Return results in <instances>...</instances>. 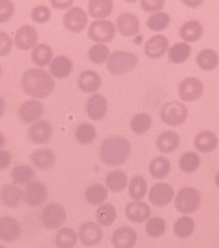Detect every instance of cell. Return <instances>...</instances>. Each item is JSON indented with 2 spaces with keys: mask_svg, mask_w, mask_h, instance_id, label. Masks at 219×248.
<instances>
[{
  "mask_svg": "<svg viewBox=\"0 0 219 248\" xmlns=\"http://www.w3.org/2000/svg\"><path fill=\"white\" fill-rule=\"evenodd\" d=\"M21 86L26 94L30 97L46 99L54 91L55 80L47 70L33 68L23 73Z\"/></svg>",
  "mask_w": 219,
  "mask_h": 248,
  "instance_id": "1",
  "label": "cell"
},
{
  "mask_svg": "<svg viewBox=\"0 0 219 248\" xmlns=\"http://www.w3.org/2000/svg\"><path fill=\"white\" fill-rule=\"evenodd\" d=\"M131 153V144L121 135H113L105 140L99 149V157L110 167H117L128 160Z\"/></svg>",
  "mask_w": 219,
  "mask_h": 248,
  "instance_id": "2",
  "label": "cell"
},
{
  "mask_svg": "<svg viewBox=\"0 0 219 248\" xmlns=\"http://www.w3.org/2000/svg\"><path fill=\"white\" fill-rule=\"evenodd\" d=\"M138 56L131 51H117L110 55L106 68L113 76H124L131 72L138 64Z\"/></svg>",
  "mask_w": 219,
  "mask_h": 248,
  "instance_id": "3",
  "label": "cell"
},
{
  "mask_svg": "<svg viewBox=\"0 0 219 248\" xmlns=\"http://www.w3.org/2000/svg\"><path fill=\"white\" fill-rule=\"evenodd\" d=\"M200 192L194 187L188 186L180 190L175 198V207L182 214H191L196 212L201 205Z\"/></svg>",
  "mask_w": 219,
  "mask_h": 248,
  "instance_id": "4",
  "label": "cell"
},
{
  "mask_svg": "<svg viewBox=\"0 0 219 248\" xmlns=\"http://www.w3.org/2000/svg\"><path fill=\"white\" fill-rule=\"evenodd\" d=\"M188 116V109L187 106L176 100L165 103L160 109L161 120L172 127H176L184 124Z\"/></svg>",
  "mask_w": 219,
  "mask_h": 248,
  "instance_id": "5",
  "label": "cell"
},
{
  "mask_svg": "<svg viewBox=\"0 0 219 248\" xmlns=\"http://www.w3.org/2000/svg\"><path fill=\"white\" fill-rule=\"evenodd\" d=\"M117 33L116 26L109 20H96L88 28V35L97 44L111 42Z\"/></svg>",
  "mask_w": 219,
  "mask_h": 248,
  "instance_id": "6",
  "label": "cell"
},
{
  "mask_svg": "<svg viewBox=\"0 0 219 248\" xmlns=\"http://www.w3.org/2000/svg\"><path fill=\"white\" fill-rule=\"evenodd\" d=\"M66 217L65 209L61 204L55 203L47 205L41 215L43 226L49 230L60 229L65 223Z\"/></svg>",
  "mask_w": 219,
  "mask_h": 248,
  "instance_id": "7",
  "label": "cell"
},
{
  "mask_svg": "<svg viewBox=\"0 0 219 248\" xmlns=\"http://www.w3.org/2000/svg\"><path fill=\"white\" fill-rule=\"evenodd\" d=\"M63 22L68 31L72 33H80L88 25V14L79 6L70 8L63 16Z\"/></svg>",
  "mask_w": 219,
  "mask_h": 248,
  "instance_id": "8",
  "label": "cell"
},
{
  "mask_svg": "<svg viewBox=\"0 0 219 248\" xmlns=\"http://www.w3.org/2000/svg\"><path fill=\"white\" fill-rule=\"evenodd\" d=\"M54 132L52 124L47 120L37 121L28 130V138L35 145H43L51 140Z\"/></svg>",
  "mask_w": 219,
  "mask_h": 248,
  "instance_id": "9",
  "label": "cell"
},
{
  "mask_svg": "<svg viewBox=\"0 0 219 248\" xmlns=\"http://www.w3.org/2000/svg\"><path fill=\"white\" fill-rule=\"evenodd\" d=\"M49 191L44 183L33 181L26 185L23 191V201L30 206H39L47 200Z\"/></svg>",
  "mask_w": 219,
  "mask_h": 248,
  "instance_id": "10",
  "label": "cell"
},
{
  "mask_svg": "<svg viewBox=\"0 0 219 248\" xmlns=\"http://www.w3.org/2000/svg\"><path fill=\"white\" fill-rule=\"evenodd\" d=\"M43 104L36 99H30L22 103L17 110L19 119L26 124H33L44 116Z\"/></svg>",
  "mask_w": 219,
  "mask_h": 248,
  "instance_id": "11",
  "label": "cell"
},
{
  "mask_svg": "<svg viewBox=\"0 0 219 248\" xmlns=\"http://www.w3.org/2000/svg\"><path fill=\"white\" fill-rule=\"evenodd\" d=\"M180 99L185 102H193L200 99L204 92V85L196 77H187L181 81L178 88Z\"/></svg>",
  "mask_w": 219,
  "mask_h": 248,
  "instance_id": "12",
  "label": "cell"
},
{
  "mask_svg": "<svg viewBox=\"0 0 219 248\" xmlns=\"http://www.w3.org/2000/svg\"><path fill=\"white\" fill-rule=\"evenodd\" d=\"M39 40L36 29L31 25L20 27L16 32L13 43L22 51H29L34 47Z\"/></svg>",
  "mask_w": 219,
  "mask_h": 248,
  "instance_id": "13",
  "label": "cell"
},
{
  "mask_svg": "<svg viewBox=\"0 0 219 248\" xmlns=\"http://www.w3.org/2000/svg\"><path fill=\"white\" fill-rule=\"evenodd\" d=\"M22 223L11 217L0 218V240L4 242H14L22 236Z\"/></svg>",
  "mask_w": 219,
  "mask_h": 248,
  "instance_id": "14",
  "label": "cell"
},
{
  "mask_svg": "<svg viewBox=\"0 0 219 248\" xmlns=\"http://www.w3.org/2000/svg\"><path fill=\"white\" fill-rule=\"evenodd\" d=\"M175 190L168 183H159L152 186L149 192V201L155 206H165L172 202Z\"/></svg>",
  "mask_w": 219,
  "mask_h": 248,
  "instance_id": "15",
  "label": "cell"
},
{
  "mask_svg": "<svg viewBox=\"0 0 219 248\" xmlns=\"http://www.w3.org/2000/svg\"><path fill=\"white\" fill-rule=\"evenodd\" d=\"M104 232L101 227L93 222H87L80 227L79 238L86 247H94L102 241Z\"/></svg>",
  "mask_w": 219,
  "mask_h": 248,
  "instance_id": "16",
  "label": "cell"
},
{
  "mask_svg": "<svg viewBox=\"0 0 219 248\" xmlns=\"http://www.w3.org/2000/svg\"><path fill=\"white\" fill-rule=\"evenodd\" d=\"M107 110L108 102L103 95H92L86 103V111L92 120H103L106 117Z\"/></svg>",
  "mask_w": 219,
  "mask_h": 248,
  "instance_id": "17",
  "label": "cell"
},
{
  "mask_svg": "<svg viewBox=\"0 0 219 248\" xmlns=\"http://www.w3.org/2000/svg\"><path fill=\"white\" fill-rule=\"evenodd\" d=\"M169 45L168 39L163 34L154 35L144 46L145 54L151 59H160L168 51Z\"/></svg>",
  "mask_w": 219,
  "mask_h": 248,
  "instance_id": "18",
  "label": "cell"
},
{
  "mask_svg": "<svg viewBox=\"0 0 219 248\" xmlns=\"http://www.w3.org/2000/svg\"><path fill=\"white\" fill-rule=\"evenodd\" d=\"M140 20L135 14L126 12L121 14L117 20L116 30L124 37L135 36L139 33Z\"/></svg>",
  "mask_w": 219,
  "mask_h": 248,
  "instance_id": "19",
  "label": "cell"
},
{
  "mask_svg": "<svg viewBox=\"0 0 219 248\" xmlns=\"http://www.w3.org/2000/svg\"><path fill=\"white\" fill-rule=\"evenodd\" d=\"M125 214L132 223H142L150 218L152 215V210L145 202L133 201L127 204Z\"/></svg>",
  "mask_w": 219,
  "mask_h": 248,
  "instance_id": "20",
  "label": "cell"
},
{
  "mask_svg": "<svg viewBox=\"0 0 219 248\" xmlns=\"http://www.w3.org/2000/svg\"><path fill=\"white\" fill-rule=\"evenodd\" d=\"M23 201V191L19 186L6 184L0 189V201L9 209L18 207Z\"/></svg>",
  "mask_w": 219,
  "mask_h": 248,
  "instance_id": "21",
  "label": "cell"
},
{
  "mask_svg": "<svg viewBox=\"0 0 219 248\" xmlns=\"http://www.w3.org/2000/svg\"><path fill=\"white\" fill-rule=\"evenodd\" d=\"M30 158L33 166L40 170H47L51 169L57 160L56 154L50 148L35 150L30 154Z\"/></svg>",
  "mask_w": 219,
  "mask_h": 248,
  "instance_id": "22",
  "label": "cell"
},
{
  "mask_svg": "<svg viewBox=\"0 0 219 248\" xmlns=\"http://www.w3.org/2000/svg\"><path fill=\"white\" fill-rule=\"evenodd\" d=\"M111 242L115 248H133L137 242V233L129 227H120L115 230Z\"/></svg>",
  "mask_w": 219,
  "mask_h": 248,
  "instance_id": "23",
  "label": "cell"
},
{
  "mask_svg": "<svg viewBox=\"0 0 219 248\" xmlns=\"http://www.w3.org/2000/svg\"><path fill=\"white\" fill-rule=\"evenodd\" d=\"M74 63L65 55H59L52 59L50 63L51 76L57 79H65L73 72Z\"/></svg>",
  "mask_w": 219,
  "mask_h": 248,
  "instance_id": "24",
  "label": "cell"
},
{
  "mask_svg": "<svg viewBox=\"0 0 219 248\" xmlns=\"http://www.w3.org/2000/svg\"><path fill=\"white\" fill-rule=\"evenodd\" d=\"M77 83L85 93H94L101 88L102 79L94 70H85L80 74Z\"/></svg>",
  "mask_w": 219,
  "mask_h": 248,
  "instance_id": "25",
  "label": "cell"
},
{
  "mask_svg": "<svg viewBox=\"0 0 219 248\" xmlns=\"http://www.w3.org/2000/svg\"><path fill=\"white\" fill-rule=\"evenodd\" d=\"M180 136L175 132L167 130L161 133L156 140V147L163 154H172L178 149L180 146Z\"/></svg>",
  "mask_w": 219,
  "mask_h": 248,
  "instance_id": "26",
  "label": "cell"
},
{
  "mask_svg": "<svg viewBox=\"0 0 219 248\" xmlns=\"http://www.w3.org/2000/svg\"><path fill=\"white\" fill-rule=\"evenodd\" d=\"M204 33V29L197 20H190L184 22L180 28L179 34L185 43H194L201 39Z\"/></svg>",
  "mask_w": 219,
  "mask_h": 248,
  "instance_id": "27",
  "label": "cell"
},
{
  "mask_svg": "<svg viewBox=\"0 0 219 248\" xmlns=\"http://www.w3.org/2000/svg\"><path fill=\"white\" fill-rule=\"evenodd\" d=\"M88 14L97 20H106L113 12L114 4L110 0H91L88 2Z\"/></svg>",
  "mask_w": 219,
  "mask_h": 248,
  "instance_id": "28",
  "label": "cell"
},
{
  "mask_svg": "<svg viewBox=\"0 0 219 248\" xmlns=\"http://www.w3.org/2000/svg\"><path fill=\"white\" fill-rule=\"evenodd\" d=\"M194 147L201 154H210L219 145V138L212 131L200 132L194 138Z\"/></svg>",
  "mask_w": 219,
  "mask_h": 248,
  "instance_id": "29",
  "label": "cell"
},
{
  "mask_svg": "<svg viewBox=\"0 0 219 248\" xmlns=\"http://www.w3.org/2000/svg\"><path fill=\"white\" fill-rule=\"evenodd\" d=\"M106 188L112 193H121L128 184V175L121 170L110 172L106 178Z\"/></svg>",
  "mask_w": 219,
  "mask_h": 248,
  "instance_id": "30",
  "label": "cell"
},
{
  "mask_svg": "<svg viewBox=\"0 0 219 248\" xmlns=\"http://www.w3.org/2000/svg\"><path fill=\"white\" fill-rule=\"evenodd\" d=\"M31 59L33 63L41 69L50 65L53 59V51L49 45L38 44L33 48Z\"/></svg>",
  "mask_w": 219,
  "mask_h": 248,
  "instance_id": "31",
  "label": "cell"
},
{
  "mask_svg": "<svg viewBox=\"0 0 219 248\" xmlns=\"http://www.w3.org/2000/svg\"><path fill=\"white\" fill-rule=\"evenodd\" d=\"M35 177V171L28 165H17L12 169L11 178L16 186H26L33 182Z\"/></svg>",
  "mask_w": 219,
  "mask_h": 248,
  "instance_id": "32",
  "label": "cell"
},
{
  "mask_svg": "<svg viewBox=\"0 0 219 248\" xmlns=\"http://www.w3.org/2000/svg\"><path fill=\"white\" fill-rule=\"evenodd\" d=\"M219 55L212 49H204L196 57L197 65L204 71H211L219 65Z\"/></svg>",
  "mask_w": 219,
  "mask_h": 248,
  "instance_id": "33",
  "label": "cell"
},
{
  "mask_svg": "<svg viewBox=\"0 0 219 248\" xmlns=\"http://www.w3.org/2000/svg\"><path fill=\"white\" fill-rule=\"evenodd\" d=\"M109 190L101 184H94L85 192V200L92 205H100L107 200Z\"/></svg>",
  "mask_w": 219,
  "mask_h": 248,
  "instance_id": "34",
  "label": "cell"
},
{
  "mask_svg": "<svg viewBox=\"0 0 219 248\" xmlns=\"http://www.w3.org/2000/svg\"><path fill=\"white\" fill-rule=\"evenodd\" d=\"M171 170V162L164 157H155L149 165L150 174L156 180L166 178L170 174Z\"/></svg>",
  "mask_w": 219,
  "mask_h": 248,
  "instance_id": "35",
  "label": "cell"
},
{
  "mask_svg": "<svg viewBox=\"0 0 219 248\" xmlns=\"http://www.w3.org/2000/svg\"><path fill=\"white\" fill-rule=\"evenodd\" d=\"M192 52V47L185 42H180L173 45L168 50V58L170 61L179 64L185 62Z\"/></svg>",
  "mask_w": 219,
  "mask_h": 248,
  "instance_id": "36",
  "label": "cell"
},
{
  "mask_svg": "<svg viewBox=\"0 0 219 248\" xmlns=\"http://www.w3.org/2000/svg\"><path fill=\"white\" fill-rule=\"evenodd\" d=\"M75 136L80 144L88 146L94 142L96 139L97 130L93 124L83 123L77 126Z\"/></svg>",
  "mask_w": 219,
  "mask_h": 248,
  "instance_id": "37",
  "label": "cell"
},
{
  "mask_svg": "<svg viewBox=\"0 0 219 248\" xmlns=\"http://www.w3.org/2000/svg\"><path fill=\"white\" fill-rule=\"evenodd\" d=\"M147 192V183L146 179L136 175L131 179L128 184V194L134 201H141L146 196Z\"/></svg>",
  "mask_w": 219,
  "mask_h": 248,
  "instance_id": "38",
  "label": "cell"
},
{
  "mask_svg": "<svg viewBox=\"0 0 219 248\" xmlns=\"http://www.w3.org/2000/svg\"><path fill=\"white\" fill-rule=\"evenodd\" d=\"M97 222L103 227L110 226L117 218V211L110 204H101L95 214Z\"/></svg>",
  "mask_w": 219,
  "mask_h": 248,
  "instance_id": "39",
  "label": "cell"
},
{
  "mask_svg": "<svg viewBox=\"0 0 219 248\" xmlns=\"http://www.w3.org/2000/svg\"><path fill=\"white\" fill-rule=\"evenodd\" d=\"M78 235L77 232L70 228H63L56 234L55 241L59 248H73L77 245Z\"/></svg>",
  "mask_w": 219,
  "mask_h": 248,
  "instance_id": "40",
  "label": "cell"
},
{
  "mask_svg": "<svg viewBox=\"0 0 219 248\" xmlns=\"http://www.w3.org/2000/svg\"><path fill=\"white\" fill-rule=\"evenodd\" d=\"M201 165V157L194 152H186L181 156L179 167L186 174L196 171Z\"/></svg>",
  "mask_w": 219,
  "mask_h": 248,
  "instance_id": "41",
  "label": "cell"
},
{
  "mask_svg": "<svg viewBox=\"0 0 219 248\" xmlns=\"http://www.w3.org/2000/svg\"><path fill=\"white\" fill-rule=\"evenodd\" d=\"M152 124H153V120L149 115L141 112V113L136 114L132 118L130 128L135 135H145L146 133L149 131L150 128L152 127Z\"/></svg>",
  "mask_w": 219,
  "mask_h": 248,
  "instance_id": "42",
  "label": "cell"
},
{
  "mask_svg": "<svg viewBox=\"0 0 219 248\" xmlns=\"http://www.w3.org/2000/svg\"><path fill=\"white\" fill-rule=\"evenodd\" d=\"M195 230V223L189 217H182L175 221L174 232L177 237L185 239L192 235Z\"/></svg>",
  "mask_w": 219,
  "mask_h": 248,
  "instance_id": "43",
  "label": "cell"
},
{
  "mask_svg": "<svg viewBox=\"0 0 219 248\" xmlns=\"http://www.w3.org/2000/svg\"><path fill=\"white\" fill-rule=\"evenodd\" d=\"M171 16L166 12H157L155 14L151 15L146 20V26L148 29L153 30L154 32H161L166 30L170 25Z\"/></svg>",
  "mask_w": 219,
  "mask_h": 248,
  "instance_id": "44",
  "label": "cell"
},
{
  "mask_svg": "<svg viewBox=\"0 0 219 248\" xmlns=\"http://www.w3.org/2000/svg\"><path fill=\"white\" fill-rule=\"evenodd\" d=\"M110 49L105 44H95L88 51V59L93 63L100 65L109 59Z\"/></svg>",
  "mask_w": 219,
  "mask_h": 248,
  "instance_id": "45",
  "label": "cell"
},
{
  "mask_svg": "<svg viewBox=\"0 0 219 248\" xmlns=\"http://www.w3.org/2000/svg\"><path fill=\"white\" fill-rule=\"evenodd\" d=\"M166 230V223L161 217H152L146 221V232L150 237L158 238L164 234Z\"/></svg>",
  "mask_w": 219,
  "mask_h": 248,
  "instance_id": "46",
  "label": "cell"
},
{
  "mask_svg": "<svg viewBox=\"0 0 219 248\" xmlns=\"http://www.w3.org/2000/svg\"><path fill=\"white\" fill-rule=\"evenodd\" d=\"M51 18V10L46 5H38L31 11V19L39 24H44Z\"/></svg>",
  "mask_w": 219,
  "mask_h": 248,
  "instance_id": "47",
  "label": "cell"
},
{
  "mask_svg": "<svg viewBox=\"0 0 219 248\" xmlns=\"http://www.w3.org/2000/svg\"><path fill=\"white\" fill-rule=\"evenodd\" d=\"M15 4L10 0H0V23L9 22L15 13Z\"/></svg>",
  "mask_w": 219,
  "mask_h": 248,
  "instance_id": "48",
  "label": "cell"
},
{
  "mask_svg": "<svg viewBox=\"0 0 219 248\" xmlns=\"http://www.w3.org/2000/svg\"><path fill=\"white\" fill-rule=\"evenodd\" d=\"M165 1L164 0H142L141 1V8L143 11L155 14L160 12L161 10L164 7Z\"/></svg>",
  "mask_w": 219,
  "mask_h": 248,
  "instance_id": "49",
  "label": "cell"
},
{
  "mask_svg": "<svg viewBox=\"0 0 219 248\" xmlns=\"http://www.w3.org/2000/svg\"><path fill=\"white\" fill-rule=\"evenodd\" d=\"M13 40L9 33L0 31V57H5L11 53L13 47Z\"/></svg>",
  "mask_w": 219,
  "mask_h": 248,
  "instance_id": "50",
  "label": "cell"
},
{
  "mask_svg": "<svg viewBox=\"0 0 219 248\" xmlns=\"http://www.w3.org/2000/svg\"><path fill=\"white\" fill-rule=\"evenodd\" d=\"M12 155L9 151L0 150V170H4L11 165Z\"/></svg>",
  "mask_w": 219,
  "mask_h": 248,
  "instance_id": "51",
  "label": "cell"
},
{
  "mask_svg": "<svg viewBox=\"0 0 219 248\" xmlns=\"http://www.w3.org/2000/svg\"><path fill=\"white\" fill-rule=\"evenodd\" d=\"M74 0H51V4L55 10L63 11V10H69L73 5Z\"/></svg>",
  "mask_w": 219,
  "mask_h": 248,
  "instance_id": "52",
  "label": "cell"
},
{
  "mask_svg": "<svg viewBox=\"0 0 219 248\" xmlns=\"http://www.w3.org/2000/svg\"><path fill=\"white\" fill-rule=\"evenodd\" d=\"M183 4L189 8H197L204 3L203 0H183Z\"/></svg>",
  "mask_w": 219,
  "mask_h": 248,
  "instance_id": "53",
  "label": "cell"
},
{
  "mask_svg": "<svg viewBox=\"0 0 219 248\" xmlns=\"http://www.w3.org/2000/svg\"><path fill=\"white\" fill-rule=\"evenodd\" d=\"M4 110H5V102L3 97L0 95V118L4 115Z\"/></svg>",
  "mask_w": 219,
  "mask_h": 248,
  "instance_id": "54",
  "label": "cell"
},
{
  "mask_svg": "<svg viewBox=\"0 0 219 248\" xmlns=\"http://www.w3.org/2000/svg\"><path fill=\"white\" fill-rule=\"evenodd\" d=\"M5 145V137L4 135L0 132V150L2 149Z\"/></svg>",
  "mask_w": 219,
  "mask_h": 248,
  "instance_id": "55",
  "label": "cell"
},
{
  "mask_svg": "<svg viewBox=\"0 0 219 248\" xmlns=\"http://www.w3.org/2000/svg\"><path fill=\"white\" fill-rule=\"evenodd\" d=\"M1 74H2V68H1V66H0V77H1Z\"/></svg>",
  "mask_w": 219,
  "mask_h": 248,
  "instance_id": "56",
  "label": "cell"
},
{
  "mask_svg": "<svg viewBox=\"0 0 219 248\" xmlns=\"http://www.w3.org/2000/svg\"><path fill=\"white\" fill-rule=\"evenodd\" d=\"M0 248H4V247H3V246H1V245H0Z\"/></svg>",
  "mask_w": 219,
  "mask_h": 248,
  "instance_id": "57",
  "label": "cell"
}]
</instances>
